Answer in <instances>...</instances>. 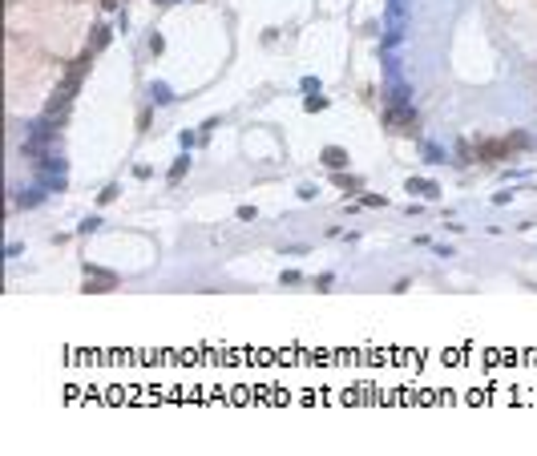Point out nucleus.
Instances as JSON below:
<instances>
[{
    "label": "nucleus",
    "instance_id": "1",
    "mask_svg": "<svg viewBox=\"0 0 537 456\" xmlns=\"http://www.w3.org/2000/svg\"><path fill=\"white\" fill-rule=\"evenodd\" d=\"M41 182H45V190H65V158L49 154L41 166Z\"/></svg>",
    "mask_w": 537,
    "mask_h": 456
},
{
    "label": "nucleus",
    "instance_id": "2",
    "mask_svg": "<svg viewBox=\"0 0 537 456\" xmlns=\"http://www.w3.org/2000/svg\"><path fill=\"white\" fill-rule=\"evenodd\" d=\"M323 162H327L331 170H343V166H347V154H343L339 145H327V149H323Z\"/></svg>",
    "mask_w": 537,
    "mask_h": 456
},
{
    "label": "nucleus",
    "instance_id": "3",
    "mask_svg": "<svg viewBox=\"0 0 537 456\" xmlns=\"http://www.w3.org/2000/svg\"><path fill=\"white\" fill-rule=\"evenodd\" d=\"M408 190H412V194H424V198H440V186H436V182H420V178H412Z\"/></svg>",
    "mask_w": 537,
    "mask_h": 456
},
{
    "label": "nucleus",
    "instance_id": "4",
    "mask_svg": "<svg viewBox=\"0 0 537 456\" xmlns=\"http://www.w3.org/2000/svg\"><path fill=\"white\" fill-rule=\"evenodd\" d=\"M113 287V275H89V283H85V291H109Z\"/></svg>",
    "mask_w": 537,
    "mask_h": 456
},
{
    "label": "nucleus",
    "instance_id": "5",
    "mask_svg": "<svg viewBox=\"0 0 537 456\" xmlns=\"http://www.w3.org/2000/svg\"><path fill=\"white\" fill-rule=\"evenodd\" d=\"M388 101H392V109L404 105V101H408V85H392V97H388Z\"/></svg>",
    "mask_w": 537,
    "mask_h": 456
},
{
    "label": "nucleus",
    "instance_id": "6",
    "mask_svg": "<svg viewBox=\"0 0 537 456\" xmlns=\"http://www.w3.org/2000/svg\"><path fill=\"white\" fill-rule=\"evenodd\" d=\"M186 166H190V158H186V154H182V158H178V162H174V170H170V178H174V182H178V178H182V174H186Z\"/></svg>",
    "mask_w": 537,
    "mask_h": 456
},
{
    "label": "nucleus",
    "instance_id": "7",
    "mask_svg": "<svg viewBox=\"0 0 537 456\" xmlns=\"http://www.w3.org/2000/svg\"><path fill=\"white\" fill-rule=\"evenodd\" d=\"M150 93H154V101H162V105H166V101H170V97H174V93H170V89H166V85H154V89H150Z\"/></svg>",
    "mask_w": 537,
    "mask_h": 456
},
{
    "label": "nucleus",
    "instance_id": "8",
    "mask_svg": "<svg viewBox=\"0 0 537 456\" xmlns=\"http://www.w3.org/2000/svg\"><path fill=\"white\" fill-rule=\"evenodd\" d=\"M323 105H327V97H319V93H311V97H307V109H311V113H319Z\"/></svg>",
    "mask_w": 537,
    "mask_h": 456
},
{
    "label": "nucleus",
    "instance_id": "9",
    "mask_svg": "<svg viewBox=\"0 0 537 456\" xmlns=\"http://www.w3.org/2000/svg\"><path fill=\"white\" fill-rule=\"evenodd\" d=\"M41 198H45V190H29V194H21V202H25V206H37Z\"/></svg>",
    "mask_w": 537,
    "mask_h": 456
},
{
    "label": "nucleus",
    "instance_id": "10",
    "mask_svg": "<svg viewBox=\"0 0 537 456\" xmlns=\"http://www.w3.org/2000/svg\"><path fill=\"white\" fill-rule=\"evenodd\" d=\"M166 5H170V0H166Z\"/></svg>",
    "mask_w": 537,
    "mask_h": 456
}]
</instances>
